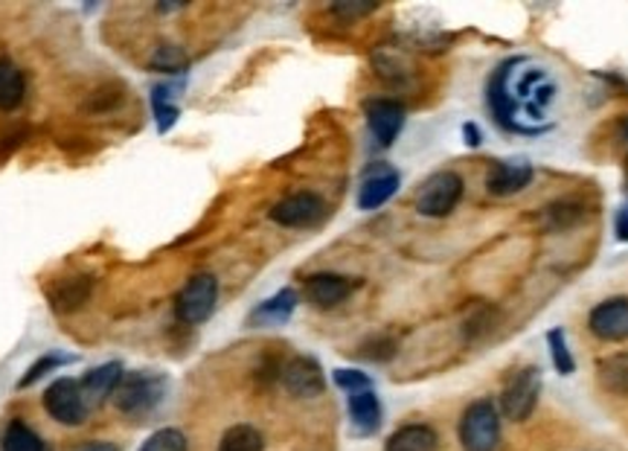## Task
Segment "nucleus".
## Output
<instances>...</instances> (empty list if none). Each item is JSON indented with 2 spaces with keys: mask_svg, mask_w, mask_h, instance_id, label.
<instances>
[{
  "mask_svg": "<svg viewBox=\"0 0 628 451\" xmlns=\"http://www.w3.org/2000/svg\"><path fill=\"white\" fill-rule=\"evenodd\" d=\"M555 85L541 67H527V58H506L492 70L486 82V106L492 120L515 134H541L527 120H544L547 108L553 106Z\"/></svg>",
  "mask_w": 628,
  "mask_h": 451,
  "instance_id": "1",
  "label": "nucleus"
},
{
  "mask_svg": "<svg viewBox=\"0 0 628 451\" xmlns=\"http://www.w3.org/2000/svg\"><path fill=\"white\" fill-rule=\"evenodd\" d=\"M166 396V376L161 373H148V370H140V373H125L120 387L114 391V408L129 417L131 422H143L146 417H152Z\"/></svg>",
  "mask_w": 628,
  "mask_h": 451,
  "instance_id": "2",
  "label": "nucleus"
},
{
  "mask_svg": "<svg viewBox=\"0 0 628 451\" xmlns=\"http://www.w3.org/2000/svg\"><path fill=\"white\" fill-rule=\"evenodd\" d=\"M460 443L465 451H498L500 417L492 399H477L463 410L460 419Z\"/></svg>",
  "mask_w": 628,
  "mask_h": 451,
  "instance_id": "3",
  "label": "nucleus"
},
{
  "mask_svg": "<svg viewBox=\"0 0 628 451\" xmlns=\"http://www.w3.org/2000/svg\"><path fill=\"white\" fill-rule=\"evenodd\" d=\"M460 198H463V178L451 169H440L422 180L417 193V213L442 219L460 205Z\"/></svg>",
  "mask_w": 628,
  "mask_h": 451,
  "instance_id": "4",
  "label": "nucleus"
},
{
  "mask_svg": "<svg viewBox=\"0 0 628 451\" xmlns=\"http://www.w3.org/2000/svg\"><path fill=\"white\" fill-rule=\"evenodd\" d=\"M541 396V370L536 364H527L518 373L509 376V382L504 385V394H500V410H504L506 419L513 422H524V419L532 417V410L539 405Z\"/></svg>",
  "mask_w": 628,
  "mask_h": 451,
  "instance_id": "5",
  "label": "nucleus"
},
{
  "mask_svg": "<svg viewBox=\"0 0 628 451\" xmlns=\"http://www.w3.org/2000/svg\"><path fill=\"white\" fill-rule=\"evenodd\" d=\"M216 304H219V279L201 271L196 277H189L187 286L180 288L178 300H175V312H178L180 323L196 327V323H205L216 312Z\"/></svg>",
  "mask_w": 628,
  "mask_h": 451,
  "instance_id": "6",
  "label": "nucleus"
},
{
  "mask_svg": "<svg viewBox=\"0 0 628 451\" xmlns=\"http://www.w3.org/2000/svg\"><path fill=\"white\" fill-rule=\"evenodd\" d=\"M44 410H47L56 422H62V426H82L90 410L82 399L79 378H56V382L44 391Z\"/></svg>",
  "mask_w": 628,
  "mask_h": 451,
  "instance_id": "7",
  "label": "nucleus"
},
{
  "mask_svg": "<svg viewBox=\"0 0 628 451\" xmlns=\"http://www.w3.org/2000/svg\"><path fill=\"white\" fill-rule=\"evenodd\" d=\"M279 382H283V387H286L291 396H297V399H315V396L323 394V387H327L323 367H320V361L311 359V355H294V359H288L286 364L279 367Z\"/></svg>",
  "mask_w": 628,
  "mask_h": 451,
  "instance_id": "8",
  "label": "nucleus"
},
{
  "mask_svg": "<svg viewBox=\"0 0 628 451\" xmlns=\"http://www.w3.org/2000/svg\"><path fill=\"white\" fill-rule=\"evenodd\" d=\"M268 216L283 228H315L327 216V201L318 193H294L271 207Z\"/></svg>",
  "mask_w": 628,
  "mask_h": 451,
  "instance_id": "9",
  "label": "nucleus"
},
{
  "mask_svg": "<svg viewBox=\"0 0 628 451\" xmlns=\"http://www.w3.org/2000/svg\"><path fill=\"white\" fill-rule=\"evenodd\" d=\"M364 114H367L370 134L382 148L393 146L405 129V106L396 99H370L364 106Z\"/></svg>",
  "mask_w": 628,
  "mask_h": 451,
  "instance_id": "10",
  "label": "nucleus"
},
{
  "mask_svg": "<svg viewBox=\"0 0 628 451\" xmlns=\"http://www.w3.org/2000/svg\"><path fill=\"white\" fill-rule=\"evenodd\" d=\"M399 184H401L399 169H393L390 164L378 161V164L370 166L367 173H364V178H361L359 207L361 210H367V213L370 210H378V207H384L393 196H396Z\"/></svg>",
  "mask_w": 628,
  "mask_h": 451,
  "instance_id": "11",
  "label": "nucleus"
},
{
  "mask_svg": "<svg viewBox=\"0 0 628 451\" xmlns=\"http://www.w3.org/2000/svg\"><path fill=\"white\" fill-rule=\"evenodd\" d=\"M587 327L599 341H628V297H612L594 306Z\"/></svg>",
  "mask_w": 628,
  "mask_h": 451,
  "instance_id": "12",
  "label": "nucleus"
},
{
  "mask_svg": "<svg viewBox=\"0 0 628 451\" xmlns=\"http://www.w3.org/2000/svg\"><path fill=\"white\" fill-rule=\"evenodd\" d=\"M355 286L359 283H352L350 277H341V274H311L302 283V297L315 309H335L355 292Z\"/></svg>",
  "mask_w": 628,
  "mask_h": 451,
  "instance_id": "13",
  "label": "nucleus"
},
{
  "mask_svg": "<svg viewBox=\"0 0 628 451\" xmlns=\"http://www.w3.org/2000/svg\"><path fill=\"white\" fill-rule=\"evenodd\" d=\"M532 164L530 161H498V164L492 166L489 175H486V189H489L492 196L506 198V196H515V193H521L532 184Z\"/></svg>",
  "mask_w": 628,
  "mask_h": 451,
  "instance_id": "14",
  "label": "nucleus"
},
{
  "mask_svg": "<svg viewBox=\"0 0 628 451\" xmlns=\"http://www.w3.org/2000/svg\"><path fill=\"white\" fill-rule=\"evenodd\" d=\"M123 376V364H117V361L99 364V367H93L90 373H85V376L79 378V387H82V399L85 405H88V410L106 405L108 399L114 396L117 387H120Z\"/></svg>",
  "mask_w": 628,
  "mask_h": 451,
  "instance_id": "15",
  "label": "nucleus"
},
{
  "mask_svg": "<svg viewBox=\"0 0 628 451\" xmlns=\"http://www.w3.org/2000/svg\"><path fill=\"white\" fill-rule=\"evenodd\" d=\"M297 300H300V297H297L294 288H283V292H277V295L268 297V300H262V304L247 315V327L253 329L283 327V323L291 320L294 309H297Z\"/></svg>",
  "mask_w": 628,
  "mask_h": 451,
  "instance_id": "16",
  "label": "nucleus"
},
{
  "mask_svg": "<svg viewBox=\"0 0 628 451\" xmlns=\"http://www.w3.org/2000/svg\"><path fill=\"white\" fill-rule=\"evenodd\" d=\"M350 419L355 431L361 437H370L376 435L378 428H382V403H378L376 391L370 387V391H359V394H350Z\"/></svg>",
  "mask_w": 628,
  "mask_h": 451,
  "instance_id": "17",
  "label": "nucleus"
},
{
  "mask_svg": "<svg viewBox=\"0 0 628 451\" xmlns=\"http://www.w3.org/2000/svg\"><path fill=\"white\" fill-rule=\"evenodd\" d=\"M90 288H93V279L90 277H65L58 279L56 286H49L47 297L56 312H76L88 304Z\"/></svg>",
  "mask_w": 628,
  "mask_h": 451,
  "instance_id": "18",
  "label": "nucleus"
},
{
  "mask_svg": "<svg viewBox=\"0 0 628 451\" xmlns=\"http://www.w3.org/2000/svg\"><path fill=\"white\" fill-rule=\"evenodd\" d=\"M384 451H440V437L431 426L414 422V426H401L396 435H390Z\"/></svg>",
  "mask_w": 628,
  "mask_h": 451,
  "instance_id": "19",
  "label": "nucleus"
},
{
  "mask_svg": "<svg viewBox=\"0 0 628 451\" xmlns=\"http://www.w3.org/2000/svg\"><path fill=\"white\" fill-rule=\"evenodd\" d=\"M26 82L12 58H0V111H15L24 102Z\"/></svg>",
  "mask_w": 628,
  "mask_h": 451,
  "instance_id": "20",
  "label": "nucleus"
},
{
  "mask_svg": "<svg viewBox=\"0 0 628 451\" xmlns=\"http://www.w3.org/2000/svg\"><path fill=\"white\" fill-rule=\"evenodd\" d=\"M3 451H47V443L26 426L24 419H12L3 435Z\"/></svg>",
  "mask_w": 628,
  "mask_h": 451,
  "instance_id": "21",
  "label": "nucleus"
},
{
  "mask_svg": "<svg viewBox=\"0 0 628 451\" xmlns=\"http://www.w3.org/2000/svg\"><path fill=\"white\" fill-rule=\"evenodd\" d=\"M599 382L605 391L617 396H628V353L612 355L599 364Z\"/></svg>",
  "mask_w": 628,
  "mask_h": 451,
  "instance_id": "22",
  "label": "nucleus"
},
{
  "mask_svg": "<svg viewBox=\"0 0 628 451\" xmlns=\"http://www.w3.org/2000/svg\"><path fill=\"white\" fill-rule=\"evenodd\" d=\"M265 449V437L253 426H233L221 437L219 451H262Z\"/></svg>",
  "mask_w": 628,
  "mask_h": 451,
  "instance_id": "23",
  "label": "nucleus"
},
{
  "mask_svg": "<svg viewBox=\"0 0 628 451\" xmlns=\"http://www.w3.org/2000/svg\"><path fill=\"white\" fill-rule=\"evenodd\" d=\"M148 65H152V70H161V74H184L189 65V58L178 44H157Z\"/></svg>",
  "mask_w": 628,
  "mask_h": 451,
  "instance_id": "24",
  "label": "nucleus"
},
{
  "mask_svg": "<svg viewBox=\"0 0 628 451\" xmlns=\"http://www.w3.org/2000/svg\"><path fill=\"white\" fill-rule=\"evenodd\" d=\"M152 111H155V123H157V132H169L172 125L178 123V106L172 102V90L166 85L152 90Z\"/></svg>",
  "mask_w": 628,
  "mask_h": 451,
  "instance_id": "25",
  "label": "nucleus"
},
{
  "mask_svg": "<svg viewBox=\"0 0 628 451\" xmlns=\"http://www.w3.org/2000/svg\"><path fill=\"white\" fill-rule=\"evenodd\" d=\"M547 346H550V359H553V367L562 373V376H571L576 370V361H573L571 346H568V336L564 329H550L547 332Z\"/></svg>",
  "mask_w": 628,
  "mask_h": 451,
  "instance_id": "26",
  "label": "nucleus"
},
{
  "mask_svg": "<svg viewBox=\"0 0 628 451\" xmlns=\"http://www.w3.org/2000/svg\"><path fill=\"white\" fill-rule=\"evenodd\" d=\"M76 361V355H65V353H47V355H42V359L35 361L33 367L26 370V376L18 382V387H30V385H35L38 378H44L49 373V370H58V367H65V364H74Z\"/></svg>",
  "mask_w": 628,
  "mask_h": 451,
  "instance_id": "27",
  "label": "nucleus"
},
{
  "mask_svg": "<svg viewBox=\"0 0 628 451\" xmlns=\"http://www.w3.org/2000/svg\"><path fill=\"white\" fill-rule=\"evenodd\" d=\"M187 435L178 428H161L155 435L148 437L146 443L140 446V451H187Z\"/></svg>",
  "mask_w": 628,
  "mask_h": 451,
  "instance_id": "28",
  "label": "nucleus"
},
{
  "mask_svg": "<svg viewBox=\"0 0 628 451\" xmlns=\"http://www.w3.org/2000/svg\"><path fill=\"white\" fill-rule=\"evenodd\" d=\"M582 205L576 201H559V205L547 207V224L553 230H568L582 219Z\"/></svg>",
  "mask_w": 628,
  "mask_h": 451,
  "instance_id": "29",
  "label": "nucleus"
},
{
  "mask_svg": "<svg viewBox=\"0 0 628 451\" xmlns=\"http://www.w3.org/2000/svg\"><path fill=\"white\" fill-rule=\"evenodd\" d=\"M361 359H370V361H387L396 355V341L390 336H378V338H370L367 344L361 346Z\"/></svg>",
  "mask_w": 628,
  "mask_h": 451,
  "instance_id": "30",
  "label": "nucleus"
},
{
  "mask_svg": "<svg viewBox=\"0 0 628 451\" xmlns=\"http://www.w3.org/2000/svg\"><path fill=\"white\" fill-rule=\"evenodd\" d=\"M335 385L346 394H359V391H370L373 382H370L367 373H361V370H335Z\"/></svg>",
  "mask_w": 628,
  "mask_h": 451,
  "instance_id": "31",
  "label": "nucleus"
},
{
  "mask_svg": "<svg viewBox=\"0 0 628 451\" xmlns=\"http://www.w3.org/2000/svg\"><path fill=\"white\" fill-rule=\"evenodd\" d=\"M492 327V312L486 309V306H477L472 315H469V320H465V338L469 341H474V338L486 336Z\"/></svg>",
  "mask_w": 628,
  "mask_h": 451,
  "instance_id": "32",
  "label": "nucleus"
},
{
  "mask_svg": "<svg viewBox=\"0 0 628 451\" xmlns=\"http://www.w3.org/2000/svg\"><path fill=\"white\" fill-rule=\"evenodd\" d=\"M373 9H376V3H350V0H343V3H335V7H332V12L341 18H359L373 12Z\"/></svg>",
  "mask_w": 628,
  "mask_h": 451,
  "instance_id": "33",
  "label": "nucleus"
},
{
  "mask_svg": "<svg viewBox=\"0 0 628 451\" xmlns=\"http://www.w3.org/2000/svg\"><path fill=\"white\" fill-rule=\"evenodd\" d=\"M614 233H617L620 242H628V205L620 207L617 216H614Z\"/></svg>",
  "mask_w": 628,
  "mask_h": 451,
  "instance_id": "34",
  "label": "nucleus"
},
{
  "mask_svg": "<svg viewBox=\"0 0 628 451\" xmlns=\"http://www.w3.org/2000/svg\"><path fill=\"white\" fill-rule=\"evenodd\" d=\"M463 138H465V146H472V148H477L483 143V134H481V129L474 123H465L463 125Z\"/></svg>",
  "mask_w": 628,
  "mask_h": 451,
  "instance_id": "35",
  "label": "nucleus"
},
{
  "mask_svg": "<svg viewBox=\"0 0 628 451\" xmlns=\"http://www.w3.org/2000/svg\"><path fill=\"white\" fill-rule=\"evenodd\" d=\"M76 451H120L114 443H106V440H93V443H82Z\"/></svg>",
  "mask_w": 628,
  "mask_h": 451,
  "instance_id": "36",
  "label": "nucleus"
},
{
  "mask_svg": "<svg viewBox=\"0 0 628 451\" xmlns=\"http://www.w3.org/2000/svg\"><path fill=\"white\" fill-rule=\"evenodd\" d=\"M620 140H623V146H626V152H628V120L620 125Z\"/></svg>",
  "mask_w": 628,
  "mask_h": 451,
  "instance_id": "37",
  "label": "nucleus"
},
{
  "mask_svg": "<svg viewBox=\"0 0 628 451\" xmlns=\"http://www.w3.org/2000/svg\"><path fill=\"white\" fill-rule=\"evenodd\" d=\"M626 189H628V161H626Z\"/></svg>",
  "mask_w": 628,
  "mask_h": 451,
  "instance_id": "38",
  "label": "nucleus"
}]
</instances>
